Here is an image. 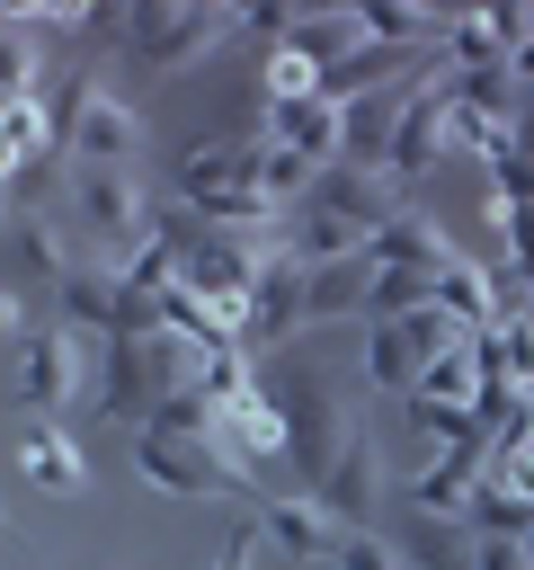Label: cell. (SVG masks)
Masks as SVG:
<instances>
[{"label":"cell","instance_id":"6","mask_svg":"<svg viewBox=\"0 0 534 570\" xmlns=\"http://www.w3.org/2000/svg\"><path fill=\"white\" fill-rule=\"evenodd\" d=\"M98 356H107V338H80V330H27L18 338V401H27V419L44 428H62L80 401H98Z\"/></svg>","mask_w":534,"mask_h":570},{"label":"cell","instance_id":"19","mask_svg":"<svg viewBox=\"0 0 534 570\" xmlns=\"http://www.w3.org/2000/svg\"><path fill=\"white\" fill-rule=\"evenodd\" d=\"M62 142H53V107L44 98H9L0 107V169L18 178V169H36V160H53Z\"/></svg>","mask_w":534,"mask_h":570},{"label":"cell","instance_id":"7","mask_svg":"<svg viewBox=\"0 0 534 570\" xmlns=\"http://www.w3.org/2000/svg\"><path fill=\"white\" fill-rule=\"evenodd\" d=\"M445 151H454V71L436 62V71L409 89V107H400V134H392V169H383V178H392V196L409 205Z\"/></svg>","mask_w":534,"mask_h":570},{"label":"cell","instance_id":"10","mask_svg":"<svg viewBox=\"0 0 534 570\" xmlns=\"http://www.w3.org/2000/svg\"><path fill=\"white\" fill-rule=\"evenodd\" d=\"M490 463H498L490 436H463V445L427 454L418 481H409V508H418V517H445V525H472V499L490 490Z\"/></svg>","mask_w":534,"mask_h":570},{"label":"cell","instance_id":"20","mask_svg":"<svg viewBox=\"0 0 534 570\" xmlns=\"http://www.w3.org/2000/svg\"><path fill=\"white\" fill-rule=\"evenodd\" d=\"M418 374H427V365H418L409 330H400V321H365V383H374V392H392V401H409V392H418Z\"/></svg>","mask_w":534,"mask_h":570},{"label":"cell","instance_id":"28","mask_svg":"<svg viewBox=\"0 0 534 570\" xmlns=\"http://www.w3.org/2000/svg\"><path fill=\"white\" fill-rule=\"evenodd\" d=\"M490 490H498V499H516V508H534V445L498 454V463H490Z\"/></svg>","mask_w":534,"mask_h":570},{"label":"cell","instance_id":"3","mask_svg":"<svg viewBox=\"0 0 534 570\" xmlns=\"http://www.w3.org/2000/svg\"><path fill=\"white\" fill-rule=\"evenodd\" d=\"M240 36V9H205V0H142V9H125V62L142 71V80H187L205 53H222Z\"/></svg>","mask_w":534,"mask_h":570},{"label":"cell","instance_id":"13","mask_svg":"<svg viewBox=\"0 0 534 570\" xmlns=\"http://www.w3.org/2000/svg\"><path fill=\"white\" fill-rule=\"evenodd\" d=\"M267 142H294L303 160H320V169H338L347 160V107L338 98H303V107H267V125H258Z\"/></svg>","mask_w":534,"mask_h":570},{"label":"cell","instance_id":"15","mask_svg":"<svg viewBox=\"0 0 534 570\" xmlns=\"http://www.w3.org/2000/svg\"><path fill=\"white\" fill-rule=\"evenodd\" d=\"M365 258H374V267H418V276H436V267H445V258H463V249L445 240V223H436V214L400 205V214L374 232V249H365Z\"/></svg>","mask_w":534,"mask_h":570},{"label":"cell","instance_id":"2","mask_svg":"<svg viewBox=\"0 0 534 570\" xmlns=\"http://www.w3.org/2000/svg\"><path fill=\"white\" fill-rule=\"evenodd\" d=\"M53 142L80 169H134L142 151V107L125 89H107V62H71V80L53 89Z\"/></svg>","mask_w":534,"mask_h":570},{"label":"cell","instance_id":"4","mask_svg":"<svg viewBox=\"0 0 534 570\" xmlns=\"http://www.w3.org/2000/svg\"><path fill=\"white\" fill-rule=\"evenodd\" d=\"M71 214H80L98 267H125L134 249H151L169 232V214H160V196H151L142 169H80L71 178Z\"/></svg>","mask_w":534,"mask_h":570},{"label":"cell","instance_id":"23","mask_svg":"<svg viewBox=\"0 0 534 570\" xmlns=\"http://www.w3.org/2000/svg\"><path fill=\"white\" fill-rule=\"evenodd\" d=\"M258 89H267V107H303V98H329V71L312 53H294V45H276L258 62Z\"/></svg>","mask_w":534,"mask_h":570},{"label":"cell","instance_id":"26","mask_svg":"<svg viewBox=\"0 0 534 570\" xmlns=\"http://www.w3.org/2000/svg\"><path fill=\"white\" fill-rule=\"evenodd\" d=\"M258 543H267V525H258V508H240V517L222 525V543H214V561H205V570H249V561H258Z\"/></svg>","mask_w":534,"mask_h":570},{"label":"cell","instance_id":"14","mask_svg":"<svg viewBox=\"0 0 534 570\" xmlns=\"http://www.w3.org/2000/svg\"><path fill=\"white\" fill-rule=\"evenodd\" d=\"M222 454H231V463H276V454H294L285 401H276V392H240V401L222 410Z\"/></svg>","mask_w":534,"mask_h":570},{"label":"cell","instance_id":"30","mask_svg":"<svg viewBox=\"0 0 534 570\" xmlns=\"http://www.w3.org/2000/svg\"><path fill=\"white\" fill-rule=\"evenodd\" d=\"M525 561H534V525H525Z\"/></svg>","mask_w":534,"mask_h":570},{"label":"cell","instance_id":"25","mask_svg":"<svg viewBox=\"0 0 534 570\" xmlns=\"http://www.w3.org/2000/svg\"><path fill=\"white\" fill-rule=\"evenodd\" d=\"M9 98H36V45H27V27L0 36V107Z\"/></svg>","mask_w":534,"mask_h":570},{"label":"cell","instance_id":"11","mask_svg":"<svg viewBox=\"0 0 534 570\" xmlns=\"http://www.w3.org/2000/svg\"><path fill=\"white\" fill-rule=\"evenodd\" d=\"M347 534H365V517H374V499H383V445H374V428L356 419L347 428V445L329 454V472H320V490H312Z\"/></svg>","mask_w":534,"mask_h":570},{"label":"cell","instance_id":"8","mask_svg":"<svg viewBox=\"0 0 534 570\" xmlns=\"http://www.w3.org/2000/svg\"><path fill=\"white\" fill-rule=\"evenodd\" d=\"M276 401H285V428H294V454H285V463H294V481H303V490H320V472H329V454L347 445L356 410H347V392H338V383H320V374H303V365L285 374V392H276Z\"/></svg>","mask_w":534,"mask_h":570},{"label":"cell","instance_id":"5","mask_svg":"<svg viewBox=\"0 0 534 570\" xmlns=\"http://www.w3.org/2000/svg\"><path fill=\"white\" fill-rule=\"evenodd\" d=\"M134 472L160 490V499H231V508H258L267 490L249 481V463H231L214 436H160V428H134L125 436Z\"/></svg>","mask_w":534,"mask_h":570},{"label":"cell","instance_id":"21","mask_svg":"<svg viewBox=\"0 0 534 570\" xmlns=\"http://www.w3.org/2000/svg\"><path fill=\"white\" fill-rule=\"evenodd\" d=\"M365 303H374V258L312 267V321H365Z\"/></svg>","mask_w":534,"mask_h":570},{"label":"cell","instance_id":"16","mask_svg":"<svg viewBox=\"0 0 534 570\" xmlns=\"http://www.w3.org/2000/svg\"><path fill=\"white\" fill-rule=\"evenodd\" d=\"M71 249H62V232H53V214H9V276L18 285H71Z\"/></svg>","mask_w":534,"mask_h":570},{"label":"cell","instance_id":"9","mask_svg":"<svg viewBox=\"0 0 534 570\" xmlns=\"http://www.w3.org/2000/svg\"><path fill=\"white\" fill-rule=\"evenodd\" d=\"M294 330H312V267H303L294 249H276V258L258 267V285H249V312H240V347L258 356V347H285Z\"/></svg>","mask_w":534,"mask_h":570},{"label":"cell","instance_id":"22","mask_svg":"<svg viewBox=\"0 0 534 570\" xmlns=\"http://www.w3.org/2000/svg\"><path fill=\"white\" fill-rule=\"evenodd\" d=\"M400 561H409V570H472V525L409 517V534H400Z\"/></svg>","mask_w":534,"mask_h":570},{"label":"cell","instance_id":"27","mask_svg":"<svg viewBox=\"0 0 534 570\" xmlns=\"http://www.w3.org/2000/svg\"><path fill=\"white\" fill-rule=\"evenodd\" d=\"M329 570H409V561H400V543H383V534L365 525V534H347V543H338V561H329Z\"/></svg>","mask_w":534,"mask_h":570},{"label":"cell","instance_id":"29","mask_svg":"<svg viewBox=\"0 0 534 570\" xmlns=\"http://www.w3.org/2000/svg\"><path fill=\"white\" fill-rule=\"evenodd\" d=\"M472 570H534L525 534H472Z\"/></svg>","mask_w":534,"mask_h":570},{"label":"cell","instance_id":"12","mask_svg":"<svg viewBox=\"0 0 534 570\" xmlns=\"http://www.w3.org/2000/svg\"><path fill=\"white\" fill-rule=\"evenodd\" d=\"M258 525H267V543H276L285 561H338V543H347V525H338L312 490H294V499H258Z\"/></svg>","mask_w":534,"mask_h":570},{"label":"cell","instance_id":"1","mask_svg":"<svg viewBox=\"0 0 534 570\" xmlns=\"http://www.w3.org/2000/svg\"><path fill=\"white\" fill-rule=\"evenodd\" d=\"M400 214V196H392V178H374V169H320V187L285 214V249L303 258V267H329V258H365L374 249V232Z\"/></svg>","mask_w":534,"mask_h":570},{"label":"cell","instance_id":"24","mask_svg":"<svg viewBox=\"0 0 534 570\" xmlns=\"http://www.w3.org/2000/svg\"><path fill=\"white\" fill-rule=\"evenodd\" d=\"M436 303H445L454 321L490 330V267H481V258H445V267H436Z\"/></svg>","mask_w":534,"mask_h":570},{"label":"cell","instance_id":"17","mask_svg":"<svg viewBox=\"0 0 534 570\" xmlns=\"http://www.w3.org/2000/svg\"><path fill=\"white\" fill-rule=\"evenodd\" d=\"M18 472L36 481V490H89V454L71 445V428H27V445H18Z\"/></svg>","mask_w":534,"mask_h":570},{"label":"cell","instance_id":"18","mask_svg":"<svg viewBox=\"0 0 534 570\" xmlns=\"http://www.w3.org/2000/svg\"><path fill=\"white\" fill-rule=\"evenodd\" d=\"M285 45H294V53H312L320 71H338V62H356V53H365V18H356V9H303Z\"/></svg>","mask_w":534,"mask_h":570}]
</instances>
